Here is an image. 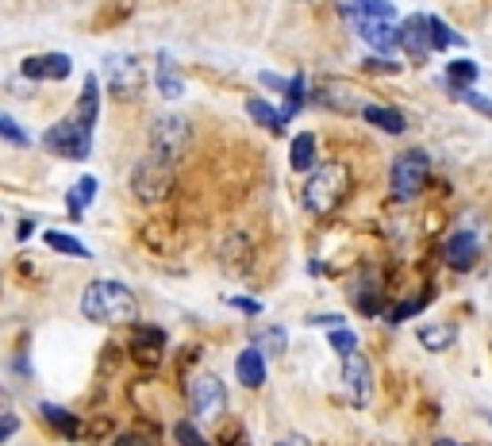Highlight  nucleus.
Instances as JSON below:
<instances>
[{
    "mask_svg": "<svg viewBox=\"0 0 492 446\" xmlns=\"http://www.w3.org/2000/svg\"><path fill=\"white\" fill-rule=\"evenodd\" d=\"M81 315H85L89 323H135L139 300L120 281H92V285L81 292Z\"/></svg>",
    "mask_w": 492,
    "mask_h": 446,
    "instance_id": "1",
    "label": "nucleus"
},
{
    "mask_svg": "<svg viewBox=\"0 0 492 446\" xmlns=\"http://www.w3.org/2000/svg\"><path fill=\"white\" fill-rule=\"evenodd\" d=\"M346 189H350V170L343 166V162H323L320 170L308 173V185H304V208H308L312 216H327V212L338 208Z\"/></svg>",
    "mask_w": 492,
    "mask_h": 446,
    "instance_id": "2",
    "label": "nucleus"
},
{
    "mask_svg": "<svg viewBox=\"0 0 492 446\" xmlns=\"http://www.w3.org/2000/svg\"><path fill=\"white\" fill-rule=\"evenodd\" d=\"M427 173H431V158L424 150H404V155L393 158V170H389V189L396 201H416L427 185Z\"/></svg>",
    "mask_w": 492,
    "mask_h": 446,
    "instance_id": "3",
    "label": "nucleus"
},
{
    "mask_svg": "<svg viewBox=\"0 0 492 446\" xmlns=\"http://www.w3.org/2000/svg\"><path fill=\"white\" fill-rule=\"evenodd\" d=\"M131 193L143 204L166 201V196L173 193V166H170V162H162V158H155V155H147L143 162H135V170H131Z\"/></svg>",
    "mask_w": 492,
    "mask_h": 446,
    "instance_id": "4",
    "label": "nucleus"
},
{
    "mask_svg": "<svg viewBox=\"0 0 492 446\" xmlns=\"http://www.w3.org/2000/svg\"><path fill=\"white\" fill-rule=\"evenodd\" d=\"M43 147L51 150V155L69 158V162H85V158L92 155V127L77 123L74 115H69V120L54 123L51 131L43 135Z\"/></svg>",
    "mask_w": 492,
    "mask_h": 446,
    "instance_id": "5",
    "label": "nucleus"
},
{
    "mask_svg": "<svg viewBox=\"0 0 492 446\" xmlns=\"http://www.w3.org/2000/svg\"><path fill=\"white\" fill-rule=\"evenodd\" d=\"M185 147H189V123L181 115H158L150 127V155L173 166V162H181Z\"/></svg>",
    "mask_w": 492,
    "mask_h": 446,
    "instance_id": "6",
    "label": "nucleus"
},
{
    "mask_svg": "<svg viewBox=\"0 0 492 446\" xmlns=\"http://www.w3.org/2000/svg\"><path fill=\"white\" fill-rule=\"evenodd\" d=\"M189 401H193L196 416L216 419V416H224V408H227V389H224V381H219L216 373H201V378L193 381V389H189Z\"/></svg>",
    "mask_w": 492,
    "mask_h": 446,
    "instance_id": "7",
    "label": "nucleus"
},
{
    "mask_svg": "<svg viewBox=\"0 0 492 446\" xmlns=\"http://www.w3.org/2000/svg\"><path fill=\"white\" fill-rule=\"evenodd\" d=\"M343 385L350 393L354 408H366L369 404V393H373V370H369V358L366 354H346L343 358Z\"/></svg>",
    "mask_w": 492,
    "mask_h": 446,
    "instance_id": "8",
    "label": "nucleus"
},
{
    "mask_svg": "<svg viewBox=\"0 0 492 446\" xmlns=\"http://www.w3.org/2000/svg\"><path fill=\"white\" fill-rule=\"evenodd\" d=\"M442 258H447L450 269H458V274H470L477 266V258H481V243H477L473 231H454L447 246H442Z\"/></svg>",
    "mask_w": 492,
    "mask_h": 446,
    "instance_id": "9",
    "label": "nucleus"
},
{
    "mask_svg": "<svg viewBox=\"0 0 492 446\" xmlns=\"http://www.w3.org/2000/svg\"><path fill=\"white\" fill-rule=\"evenodd\" d=\"M74 62H69V54H31L23 58L20 74L28 81H66Z\"/></svg>",
    "mask_w": 492,
    "mask_h": 446,
    "instance_id": "10",
    "label": "nucleus"
},
{
    "mask_svg": "<svg viewBox=\"0 0 492 446\" xmlns=\"http://www.w3.org/2000/svg\"><path fill=\"white\" fill-rule=\"evenodd\" d=\"M162 343H166V331H162V327L139 323L135 335H131V358H135L143 370H158V362H162Z\"/></svg>",
    "mask_w": 492,
    "mask_h": 446,
    "instance_id": "11",
    "label": "nucleus"
},
{
    "mask_svg": "<svg viewBox=\"0 0 492 446\" xmlns=\"http://www.w3.org/2000/svg\"><path fill=\"white\" fill-rule=\"evenodd\" d=\"M108 74H112V92L115 97H123V100H135L139 92H143V69L135 66V58H120V54H112L108 58Z\"/></svg>",
    "mask_w": 492,
    "mask_h": 446,
    "instance_id": "12",
    "label": "nucleus"
},
{
    "mask_svg": "<svg viewBox=\"0 0 492 446\" xmlns=\"http://www.w3.org/2000/svg\"><path fill=\"white\" fill-rule=\"evenodd\" d=\"M354 23H358V35L381 58H389L393 51H401V28H393V20H354Z\"/></svg>",
    "mask_w": 492,
    "mask_h": 446,
    "instance_id": "13",
    "label": "nucleus"
},
{
    "mask_svg": "<svg viewBox=\"0 0 492 446\" xmlns=\"http://www.w3.org/2000/svg\"><path fill=\"white\" fill-rule=\"evenodd\" d=\"M401 46L416 58V62H424V58L431 54V28H427V16H408V20L401 23Z\"/></svg>",
    "mask_w": 492,
    "mask_h": 446,
    "instance_id": "14",
    "label": "nucleus"
},
{
    "mask_svg": "<svg viewBox=\"0 0 492 446\" xmlns=\"http://www.w3.org/2000/svg\"><path fill=\"white\" fill-rule=\"evenodd\" d=\"M235 378H239L242 389H262V385H266V358H262V350H258V346L239 350Z\"/></svg>",
    "mask_w": 492,
    "mask_h": 446,
    "instance_id": "15",
    "label": "nucleus"
},
{
    "mask_svg": "<svg viewBox=\"0 0 492 446\" xmlns=\"http://www.w3.org/2000/svg\"><path fill=\"white\" fill-rule=\"evenodd\" d=\"M97 115H100V81L97 77H85L81 85V97H77V108H74V120L85 123V127H97Z\"/></svg>",
    "mask_w": 492,
    "mask_h": 446,
    "instance_id": "16",
    "label": "nucleus"
},
{
    "mask_svg": "<svg viewBox=\"0 0 492 446\" xmlns=\"http://www.w3.org/2000/svg\"><path fill=\"white\" fill-rule=\"evenodd\" d=\"M155 85L166 100H181L185 97V81L178 77V69H173V58L170 54H158V69H155Z\"/></svg>",
    "mask_w": 492,
    "mask_h": 446,
    "instance_id": "17",
    "label": "nucleus"
},
{
    "mask_svg": "<svg viewBox=\"0 0 492 446\" xmlns=\"http://www.w3.org/2000/svg\"><path fill=\"white\" fill-rule=\"evenodd\" d=\"M361 115H366V123H373L377 131H385V135H404L408 131V120L396 108H381V104H366L361 108Z\"/></svg>",
    "mask_w": 492,
    "mask_h": 446,
    "instance_id": "18",
    "label": "nucleus"
},
{
    "mask_svg": "<svg viewBox=\"0 0 492 446\" xmlns=\"http://www.w3.org/2000/svg\"><path fill=\"white\" fill-rule=\"evenodd\" d=\"M419 343H424L427 350H450L454 343H458V327L454 323H427V327H419Z\"/></svg>",
    "mask_w": 492,
    "mask_h": 446,
    "instance_id": "19",
    "label": "nucleus"
},
{
    "mask_svg": "<svg viewBox=\"0 0 492 446\" xmlns=\"http://www.w3.org/2000/svg\"><path fill=\"white\" fill-rule=\"evenodd\" d=\"M289 166L297 173H308L315 166V135L312 131H300L297 139H292L289 147Z\"/></svg>",
    "mask_w": 492,
    "mask_h": 446,
    "instance_id": "20",
    "label": "nucleus"
},
{
    "mask_svg": "<svg viewBox=\"0 0 492 446\" xmlns=\"http://www.w3.org/2000/svg\"><path fill=\"white\" fill-rule=\"evenodd\" d=\"M246 115H250L254 123H262V127H269V131H285V120H281V112L274 108L269 100H262V97H250L246 100Z\"/></svg>",
    "mask_w": 492,
    "mask_h": 446,
    "instance_id": "21",
    "label": "nucleus"
},
{
    "mask_svg": "<svg viewBox=\"0 0 492 446\" xmlns=\"http://www.w3.org/2000/svg\"><path fill=\"white\" fill-rule=\"evenodd\" d=\"M346 12L358 20H393V0H346Z\"/></svg>",
    "mask_w": 492,
    "mask_h": 446,
    "instance_id": "22",
    "label": "nucleus"
},
{
    "mask_svg": "<svg viewBox=\"0 0 492 446\" xmlns=\"http://www.w3.org/2000/svg\"><path fill=\"white\" fill-rule=\"evenodd\" d=\"M97 189H100V185H97V178H89V173H85V178H81V181L74 185V189L66 193L69 216H81V212H85V204H92V201H97Z\"/></svg>",
    "mask_w": 492,
    "mask_h": 446,
    "instance_id": "23",
    "label": "nucleus"
},
{
    "mask_svg": "<svg viewBox=\"0 0 492 446\" xmlns=\"http://www.w3.org/2000/svg\"><path fill=\"white\" fill-rule=\"evenodd\" d=\"M39 412H43V419L51 424L54 431H62L66 439H77L81 435V424H77V416H69L66 408H58V404H39Z\"/></svg>",
    "mask_w": 492,
    "mask_h": 446,
    "instance_id": "24",
    "label": "nucleus"
},
{
    "mask_svg": "<svg viewBox=\"0 0 492 446\" xmlns=\"http://www.w3.org/2000/svg\"><path fill=\"white\" fill-rule=\"evenodd\" d=\"M477 77H481V66L470 62V58H458V62H450V66H447V81H450L454 89H462V92L470 89Z\"/></svg>",
    "mask_w": 492,
    "mask_h": 446,
    "instance_id": "25",
    "label": "nucleus"
},
{
    "mask_svg": "<svg viewBox=\"0 0 492 446\" xmlns=\"http://www.w3.org/2000/svg\"><path fill=\"white\" fill-rule=\"evenodd\" d=\"M427 28H431V51H447V46H465V39L454 28H447L439 16H427Z\"/></svg>",
    "mask_w": 492,
    "mask_h": 446,
    "instance_id": "26",
    "label": "nucleus"
},
{
    "mask_svg": "<svg viewBox=\"0 0 492 446\" xmlns=\"http://www.w3.org/2000/svg\"><path fill=\"white\" fill-rule=\"evenodd\" d=\"M46 246L58 254H69V258H89L85 243L74 239V235H66V231H46Z\"/></svg>",
    "mask_w": 492,
    "mask_h": 446,
    "instance_id": "27",
    "label": "nucleus"
},
{
    "mask_svg": "<svg viewBox=\"0 0 492 446\" xmlns=\"http://www.w3.org/2000/svg\"><path fill=\"white\" fill-rule=\"evenodd\" d=\"M304 108V77L297 74L285 85V112H281V120H292V115H297Z\"/></svg>",
    "mask_w": 492,
    "mask_h": 446,
    "instance_id": "28",
    "label": "nucleus"
},
{
    "mask_svg": "<svg viewBox=\"0 0 492 446\" xmlns=\"http://www.w3.org/2000/svg\"><path fill=\"white\" fill-rule=\"evenodd\" d=\"M0 139H4V143H12V147H28L31 143L28 131H23V127L12 120V115H4V112H0Z\"/></svg>",
    "mask_w": 492,
    "mask_h": 446,
    "instance_id": "29",
    "label": "nucleus"
},
{
    "mask_svg": "<svg viewBox=\"0 0 492 446\" xmlns=\"http://www.w3.org/2000/svg\"><path fill=\"white\" fill-rule=\"evenodd\" d=\"M327 343L335 346V354H343V358H346V354H354V350H358V335H354V331H346V327H335Z\"/></svg>",
    "mask_w": 492,
    "mask_h": 446,
    "instance_id": "30",
    "label": "nucleus"
},
{
    "mask_svg": "<svg viewBox=\"0 0 492 446\" xmlns=\"http://www.w3.org/2000/svg\"><path fill=\"white\" fill-rule=\"evenodd\" d=\"M424 304H427V297H412V300L396 304L389 320H393V323H404V320H412V315H419V312H424Z\"/></svg>",
    "mask_w": 492,
    "mask_h": 446,
    "instance_id": "31",
    "label": "nucleus"
},
{
    "mask_svg": "<svg viewBox=\"0 0 492 446\" xmlns=\"http://www.w3.org/2000/svg\"><path fill=\"white\" fill-rule=\"evenodd\" d=\"M173 439H178L181 446H208L204 435H201V431H196L193 424H178V427H173Z\"/></svg>",
    "mask_w": 492,
    "mask_h": 446,
    "instance_id": "32",
    "label": "nucleus"
},
{
    "mask_svg": "<svg viewBox=\"0 0 492 446\" xmlns=\"http://www.w3.org/2000/svg\"><path fill=\"white\" fill-rule=\"evenodd\" d=\"M462 100H465V104H470V108H473V112H481V115H488V120H492V97H481V92L465 89V92H462Z\"/></svg>",
    "mask_w": 492,
    "mask_h": 446,
    "instance_id": "33",
    "label": "nucleus"
},
{
    "mask_svg": "<svg viewBox=\"0 0 492 446\" xmlns=\"http://www.w3.org/2000/svg\"><path fill=\"white\" fill-rule=\"evenodd\" d=\"M366 69L369 74H401V66L393 58H366Z\"/></svg>",
    "mask_w": 492,
    "mask_h": 446,
    "instance_id": "34",
    "label": "nucleus"
},
{
    "mask_svg": "<svg viewBox=\"0 0 492 446\" xmlns=\"http://www.w3.org/2000/svg\"><path fill=\"white\" fill-rule=\"evenodd\" d=\"M16 431H20V419H16V416H12V412H4V416H0V442H4V439H12V435H16Z\"/></svg>",
    "mask_w": 492,
    "mask_h": 446,
    "instance_id": "35",
    "label": "nucleus"
},
{
    "mask_svg": "<svg viewBox=\"0 0 492 446\" xmlns=\"http://www.w3.org/2000/svg\"><path fill=\"white\" fill-rule=\"evenodd\" d=\"M231 308H239V312H250V315H258V312H262V304H258V300H250V297H235V300H231Z\"/></svg>",
    "mask_w": 492,
    "mask_h": 446,
    "instance_id": "36",
    "label": "nucleus"
},
{
    "mask_svg": "<svg viewBox=\"0 0 492 446\" xmlns=\"http://www.w3.org/2000/svg\"><path fill=\"white\" fill-rule=\"evenodd\" d=\"M112 446H150V439H143V435H120Z\"/></svg>",
    "mask_w": 492,
    "mask_h": 446,
    "instance_id": "37",
    "label": "nucleus"
},
{
    "mask_svg": "<svg viewBox=\"0 0 492 446\" xmlns=\"http://www.w3.org/2000/svg\"><path fill=\"white\" fill-rule=\"evenodd\" d=\"M277 446H312L304 435H285V439H277Z\"/></svg>",
    "mask_w": 492,
    "mask_h": 446,
    "instance_id": "38",
    "label": "nucleus"
},
{
    "mask_svg": "<svg viewBox=\"0 0 492 446\" xmlns=\"http://www.w3.org/2000/svg\"><path fill=\"white\" fill-rule=\"evenodd\" d=\"M31 231H35V223H31V219H23V223H20V231H16V235H20V239H28V235H31Z\"/></svg>",
    "mask_w": 492,
    "mask_h": 446,
    "instance_id": "39",
    "label": "nucleus"
},
{
    "mask_svg": "<svg viewBox=\"0 0 492 446\" xmlns=\"http://www.w3.org/2000/svg\"><path fill=\"white\" fill-rule=\"evenodd\" d=\"M435 446H458V442H454V439H439Z\"/></svg>",
    "mask_w": 492,
    "mask_h": 446,
    "instance_id": "40",
    "label": "nucleus"
}]
</instances>
